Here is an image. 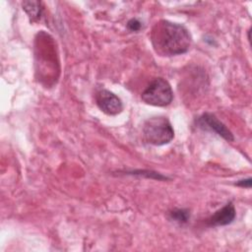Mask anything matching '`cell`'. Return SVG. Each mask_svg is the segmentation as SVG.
Here are the masks:
<instances>
[{
    "mask_svg": "<svg viewBox=\"0 0 252 252\" xmlns=\"http://www.w3.org/2000/svg\"><path fill=\"white\" fill-rule=\"evenodd\" d=\"M127 28L131 31V32H138L141 30L142 28V23L136 19V18H133L131 20L128 21L127 23Z\"/></svg>",
    "mask_w": 252,
    "mask_h": 252,
    "instance_id": "9",
    "label": "cell"
},
{
    "mask_svg": "<svg viewBox=\"0 0 252 252\" xmlns=\"http://www.w3.org/2000/svg\"><path fill=\"white\" fill-rule=\"evenodd\" d=\"M236 186H239L241 188H251V178L248 177V178H245V179H241V180H238L236 183H235Z\"/></svg>",
    "mask_w": 252,
    "mask_h": 252,
    "instance_id": "10",
    "label": "cell"
},
{
    "mask_svg": "<svg viewBox=\"0 0 252 252\" xmlns=\"http://www.w3.org/2000/svg\"><path fill=\"white\" fill-rule=\"evenodd\" d=\"M142 100L154 106H166L173 99V91L163 78L154 79L141 94Z\"/></svg>",
    "mask_w": 252,
    "mask_h": 252,
    "instance_id": "3",
    "label": "cell"
},
{
    "mask_svg": "<svg viewBox=\"0 0 252 252\" xmlns=\"http://www.w3.org/2000/svg\"><path fill=\"white\" fill-rule=\"evenodd\" d=\"M143 136L148 144L162 146L172 141L174 138V130L166 117L154 116L145 121Z\"/></svg>",
    "mask_w": 252,
    "mask_h": 252,
    "instance_id": "2",
    "label": "cell"
},
{
    "mask_svg": "<svg viewBox=\"0 0 252 252\" xmlns=\"http://www.w3.org/2000/svg\"><path fill=\"white\" fill-rule=\"evenodd\" d=\"M95 101L98 108L107 115L119 114L123 109L122 100L108 90H99L95 94Z\"/></svg>",
    "mask_w": 252,
    "mask_h": 252,
    "instance_id": "5",
    "label": "cell"
},
{
    "mask_svg": "<svg viewBox=\"0 0 252 252\" xmlns=\"http://www.w3.org/2000/svg\"><path fill=\"white\" fill-rule=\"evenodd\" d=\"M191 34L181 24L166 20L158 22L151 32V42L160 56H174L186 53L191 45Z\"/></svg>",
    "mask_w": 252,
    "mask_h": 252,
    "instance_id": "1",
    "label": "cell"
},
{
    "mask_svg": "<svg viewBox=\"0 0 252 252\" xmlns=\"http://www.w3.org/2000/svg\"><path fill=\"white\" fill-rule=\"evenodd\" d=\"M196 125L200 129L218 134L227 142H232L234 140L231 131L213 113L207 112L202 114L200 117H198V119H196Z\"/></svg>",
    "mask_w": 252,
    "mask_h": 252,
    "instance_id": "4",
    "label": "cell"
},
{
    "mask_svg": "<svg viewBox=\"0 0 252 252\" xmlns=\"http://www.w3.org/2000/svg\"><path fill=\"white\" fill-rule=\"evenodd\" d=\"M236 217V211L231 202L226 203L222 208L216 211L209 219L208 225L210 226H223L230 224Z\"/></svg>",
    "mask_w": 252,
    "mask_h": 252,
    "instance_id": "6",
    "label": "cell"
},
{
    "mask_svg": "<svg viewBox=\"0 0 252 252\" xmlns=\"http://www.w3.org/2000/svg\"><path fill=\"white\" fill-rule=\"evenodd\" d=\"M23 9L32 22L37 21L40 18L43 10L41 2L39 1H25L23 2Z\"/></svg>",
    "mask_w": 252,
    "mask_h": 252,
    "instance_id": "7",
    "label": "cell"
},
{
    "mask_svg": "<svg viewBox=\"0 0 252 252\" xmlns=\"http://www.w3.org/2000/svg\"><path fill=\"white\" fill-rule=\"evenodd\" d=\"M169 217L175 222L183 224L188 222L190 219V212L187 209H174L169 213Z\"/></svg>",
    "mask_w": 252,
    "mask_h": 252,
    "instance_id": "8",
    "label": "cell"
}]
</instances>
